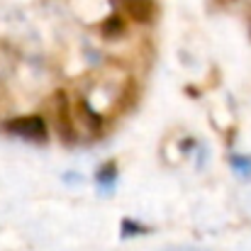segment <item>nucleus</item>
Returning <instances> with one entry per match:
<instances>
[{
    "label": "nucleus",
    "instance_id": "6e6552de",
    "mask_svg": "<svg viewBox=\"0 0 251 251\" xmlns=\"http://www.w3.org/2000/svg\"><path fill=\"white\" fill-rule=\"evenodd\" d=\"M81 117H85V122H88V127L90 129H98L100 125H102V117L98 115V112H93V107L88 105V102H81Z\"/></svg>",
    "mask_w": 251,
    "mask_h": 251
},
{
    "label": "nucleus",
    "instance_id": "39448f33",
    "mask_svg": "<svg viewBox=\"0 0 251 251\" xmlns=\"http://www.w3.org/2000/svg\"><path fill=\"white\" fill-rule=\"evenodd\" d=\"M115 178H117V164H115V161L102 164V166L98 168V173H95L98 185H100V188H105V190H110V188L115 185Z\"/></svg>",
    "mask_w": 251,
    "mask_h": 251
},
{
    "label": "nucleus",
    "instance_id": "0eeeda50",
    "mask_svg": "<svg viewBox=\"0 0 251 251\" xmlns=\"http://www.w3.org/2000/svg\"><path fill=\"white\" fill-rule=\"evenodd\" d=\"M122 237L127 239V237H137V234H147L149 229L144 227V225H139V222H134V220H122Z\"/></svg>",
    "mask_w": 251,
    "mask_h": 251
},
{
    "label": "nucleus",
    "instance_id": "423d86ee",
    "mask_svg": "<svg viewBox=\"0 0 251 251\" xmlns=\"http://www.w3.org/2000/svg\"><path fill=\"white\" fill-rule=\"evenodd\" d=\"M229 164H232V168H234V173H237V176H242V178L251 180V156L234 154V156L229 159Z\"/></svg>",
    "mask_w": 251,
    "mask_h": 251
},
{
    "label": "nucleus",
    "instance_id": "f257e3e1",
    "mask_svg": "<svg viewBox=\"0 0 251 251\" xmlns=\"http://www.w3.org/2000/svg\"><path fill=\"white\" fill-rule=\"evenodd\" d=\"M5 129L25 142H34V144H42L47 142L49 132H47V122L44 117L39 115H25V117H12L5 122Z\"/></svg>",
    "mask_w": 251,
    "mask_h": 251
},
{
    "label": "nucleus",
    "instance_id": "f03ea898",
    "mask_svg": "<svg viewBox=\"0 0 251 251\" xmlns=\"http://www.w3.org/2000/svg\"><path fill=\"white\" fill-rule=\"evenodd\" d=\"M54 102H56V125H59V134H61L64 142L71 144V142H76V129H74V122H71L66 93H64V90H56Z\"/></svg>",
    "mask_w": 251,
    "mask_h": 251
},
{
    "label": "nucleus",
    "instance_id": "20e7f679",
    "mask_svg": "<svg viewBox=\"0 0 251 251\" xmlns=\"http://www.w3.org/2000/svg\"><path fill=\"white\" fill-rule=\"evenodd\" d=\"M100 32H102V37L105 39H120L125 32H127V25H125V20H122V15H110L102 25H100Z\"/></svg>",
    "mask_w": 251,
    "mask_h": 251
},
{
    "label": "nucleus",
    "instance_id": "7ed1b4c3",
    "mask_svg": "<svg viewBox=\"0 0 251 251\" xmlns=\"http://www.w3.org/2000/svg\"><path fill=\"white\" fill-rule=\"evenodd\" d=\"M125 7L132 15V20H137V22H151L154 12H156L151 0H125Z\"/></svg>",
    "mask_w": 251,
    "mask_h": 251
}]
</instances>
